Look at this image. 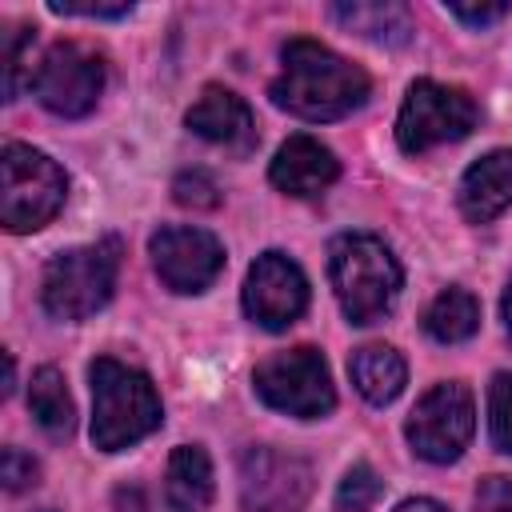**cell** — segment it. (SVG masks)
Segmentation results:
<instances>
[{"mask_svg":"<svg viewBox=\"0 0 512 512\" xmlns=\"http://www.w3.org/2000/svg\"><path fill=\"white\" fill-rule=\"evenodd\" d=\"M280 64L284 68L272 80V104L300 120H340L368 100V72L308 36L288 40Z\"/></svg>","mask_w":512,"mask_h":512,"instance_id":"obj_1","label":"cell"},{"mask_svg":"<svg viewBox=\"0 0 512 512\" xmlns=\"http://www.w3.org/2000/svg\"><path fill=\"white\" fill-rule=\"evenodd\" d=\"M92 380V444L100 452H120L160 428V396L140 368L112 356L88 364Z\"/></svg>","mask_w":512,"mask_h":512,"instance_id":"obj_2","label":"cell"},{"mask_svg":"<svg viewBox=\"0 0 512 512\" xmlns=\"http://www.w3.org/2000/svg\"><path fill=\"white\" fill-rule=\"evenodd\" d=\"M328 276L348 324H376L396 292H400V264L388 244L372 232H344L328 244Z\"/></svg>","mask_w":512,"mask_h":512,"instance_id":"obj_3","label":"cell"},{"mask_svg":"<svg viewBox=\"0 0 512 512\" xmlns=\"http://www.w3.org/2000/svg\"><path fill=\"white\" fill-rule=\"evenodd\" d=\"M116 272H120V240L116 236L68 248L44 268L40 300H44L48 316H56V320H84L112 300Z\"/></svg>","mask_w":512,"mask_h":512,"instance_id":"obj_4","label":"cell"},{"mask_svg":"<svg viewBox=\"0 0 512 512\" xmlns=\"http://www.w3.org/2000/svg\"><path fill=\"white\" fill-rule=\"evenodd\" d=\"M64 168L44 152L8 140L0 160V220L8 232H36L64 208Z\"/></svg>","mask_w":512,"mask_h":512,"instance_id":"obj_5","label":"cell"},{"mask_svg":"<svg viewBox=\"0 0 512 512\" xmlns=\"http://www.w3.org/2000/svg\"><path fill=\"white\" fill-rule=\"evenodd\" d=\"M252 388L268 408L300 416V420H316V416L332 412V404H336L328 364L312 344H300V348L260 360L252 372Z\"/></svg>","mask_w":512,"mask_h":512,"instance_id":"obj_6","label":"cell"},{"mask_svg":"<svg viewBox=\"0 0 512 512\" xmlns=\"http://www.w3.org/2000/svg\"><path fill=\"white\" fill-rule=\"evenodd\" d=\"M480 120L476 100L464 88H448L436 80H416L396 116V144L416 156L448 140H464Z\"/></svg>","mask_w":512,"mask_h":512,"instance_id":"obj_7","label":"cell"},{"mask_svg":"<svg viewBox=\"0 0 512 512\" xmlns=\"http://www.w3.org/2000/svg\"><path fill=\"white\" fill-rule=\"evenodd\" d=\"M472 428H476L472 392L460 380H444L420 396V404L412 408V416L404 424V436L420 460L452 464L468 448Z\"/></svg>","mask_w":512,"mask_h":512,"instance_id":"obj_8","label":"cell"},{"mask_svg":"<svg viewBox=\"0 0 512 512\" xmlns=\"http://www.w3.org/2000/svg\"><path fill=\"white\" fill-rule=\"evenodd\" d=\"M32 88L48 112L88 116L100 100V88H104V60L88 44L60 40L44 52V60L32 76Z\"/></svg>","mask_w":512,"mask_h":512,"instance_id":"obj_9","label":"cell"},{"mask_svg":"<svg viewBox=\"0 0 512 512\" xmlns=\"http://www.w3.org/2000/svg\"><path fill=\"white\" fill-rule=\"evenodd\" d=\"M240 496L248 512H304L312 496V468L300 456L248 448L240 456Z\"/></svg>","mask_w":512,"mask_h":512,"instance_id":"obj_10","label":"cell"},{"mask_svg":"<svg viewBox=\"0 0 512 512\" xmlns=\"http://www.w3.org/2000/svg\"><path fill=\"white\" fill-rule=\"evenodd\" d=\"M148 252H152L156 276L172 292H204L224 268V248L204 228L168 224L148 240Z\"/></svg>","mask_w":512,"mask_h":512,"instance_id":"obj_11","label":"cell"},{"mask_svg":"<svg viewBox=\"0 0 512 512\" xmlns=\"http://www.w3.org/2000/svg\"><path fill=\"white\" fill-rule=\"evenodd\" d=\"M304 308H308V280H304L300 264L288 260L284 252L256 256L252 268H248V280H244V312L260 328L280 332Z\"/></svg>","mask_w":512,"mask_h":512,"instance_id":"obj_12","label":"cell"},{"mask_svg":"<svg viewBox=\"0 0 512 512\" xmlns=\"http://www.w3.org/2000/svg\"><path fill=\"white\" fill-rule=\"evenodd\" d=\"M184 124H188L196 136H204V140H212V144H224V148H236V152H248V148L256 144L252 108H248L236 92L216 88V84L200 92V100L188 108Z\"/></svg>","mask_w":512,"mask_h":512,"instance_id":"obj_13","label":"cell"},{"mask_svg":"<svg viewBox=\"0 0 512 512\" xmlns=\"http://www.w3.org/2000/svg\"><path fill=\"white\" fill-rule=\"evenodd\" d=\"M272 184L288 196H316L340 176V160L312 136H288L268 168Z\"/></svg>","mask_w":512,"mask_h":512,"instance_id":"obj_14","label":"cell"},{"mask_svg":"<svg viewBox=\"0 0 512 512\" xmlns=\"http://www.w3.org/2000/svg\"><path fill=\"white\" fill-rule=\"evenodd\" d=\"M512 204V148H496L480 156L460 180V212L472 224L496 220Z\"/></svg>","mask_w":512,"mask_h":512,"instance_id":"obj_15","label":"cell"},{"mask_svg":"<svg viewBox=\"0 0 512 512\" xmlns=\"http://www.w3.org/2000/svg\"><path fill=\"white\" fill-rule=\"evenodd\" d=\"M348 376H352L356 392L368 404H392L404 392L408 368H404V356L396 348H388V344H364V348L352 352Z\"/></svg>","mask_w":512,"mask_h":512,"instance_id":"obj_16","label":"cell"},{"mask_svg":"<svg viewBox=\"0 0 512 512\" xmlns=\"http://www.w3.org/2000/svg\"><path fill=\"white\" fill-rule=\"evenodd\" d=\"M164 500L172 512H204L212 500V460L196 444H180L168 456Z\"/></svg>","mask_w":512,"mask_h":512,"instance_id":"obj_17","label":"cell"},{"mask_svg":"<svg viewBox=\"0 0 512 512\" xmlns=\"http://www.w3.org/2000/svg\"><path fill=\"white\" fill-rule=\"evenodd\" d=\"M336 24L348 32L372 40V44H404L412 36V12L396 0H352V4H332Z\"/></svg>","mask_w":512,"mask_h":512,"instance_id":"obj_18","label":"cell"},{"mask_svg":"<svg viewBox=\"0 0 512 512\" xmlns=\"http://www.w3.org/2000/svg\"><path fill=\"white\" fill-rule=\"evenodd\" d=\"M480 328V304L464 288H444L428 308H424V332L440 344H460Z\"/></svg>","mask_w":512,"mask_h":512,"instance_id":"obj_19","label":"cell"},{"mask_svg":"<svg viewBox=\"0 0 512 512\" xmlns=\"http://www.w3.org/2000/svg\"><path fill=\"white\" fill-rule=\"evenodd\" d=\"M28 408H32L36 424H40L48 436H68V432H72L76 412H72V396H68V388H64L60 368L44 364V368H36V372H32Z\"/></svg>","mask_w":512,"mask_h":512,"instance_id":"obj_20","label":"cell"},{"mask_svg":"<svg viewBox=\"0 0 512 512\" xmlns=\"http://www.w3.org/2000/svg\"><path fill=\"white\" fill-rule=\"evenodd\" d=\"M380 492H384V484L372 472V464H352L344 472V480H340L336 504H340V512H368L380 500Z\"/></svg>","mask_w":512,"mask_h":512,"instance_id":"obj_21","label":"cell"},{"mask_svg":"<svg viewBox=\"0 0 512 512\" xmlns=\"http://www.w3.org/2000/svg\"><path fill=\"white\" fill-rule=\"evenodd\" d=\"M488 432L500 452H512V372H496L488 388Z\"/></svg>","mask_w":512,"mask_h":512,"instance_id":"obj_22","label":"cell"},{"mask_svg":"<svg viewBox=\"0 0 512 512\" xmlns=\"http://www.w3.org/2000/svg\"><path fill=\"white\" fill-rule=\"evenodd\" d=\"M24 44H32L28 24H12L4 32V100H16L20 76H24Z\"/></svg>","mask_w":512,"mask_h":512,"instance_id":"obj_23","label":"cell"},{"mask_svg":"<svg viewBox=\"0 0 512 512\" xmlns=\"http://www.w3.org/2000/svg\"><path fill=\"white\" fill-rule=\"evenodd\" d=\"M172 196H176V204H184V208H216V204H220L216 180H212L208 172H180L176 184H172Z\"/></svg>","mask_w":512,"mask_h":512,"instance_id":"obj_24","label":"cell"},{"mask_svg":"<svg viewBox=\"0 0 512 512\" xmlns=\"http://www.w3.org/2000/svg\"><path fill=\"white\" fill-rule=\"evenodd\" d=\"M0 480H4L8 492H24V488H32L40 480V464L28 452H20V448H4V456H0Z\"/></svg>","mask_w":512,"mask_h":512,"instance_id":"obj_25","label":"cell"},{"mask_svg":"<svg viewBox=\"0 0 512 512\" xmlns=\"http://www.w3.org/2000/svg\"><path fill=\"white\" fill-rule=\"evenodd\" d=\"M476 512H512V480L484 476L476 488Z\"/></svg>","mask_w":512,"mask_h":512,"instance_id":"obj_26","label":"cell"},{"mask_svg":"<svg viewBox=\"0 0 512 512\" xmlns=\"http://www.w3.org/2000/svg\"><path fill=\"white\" fill-rule=\"evenodd\" d=\"M52 12H60V16H128L132 12V4L124 0V4H76V0H56L52 4Z\"/></svg>","mask_w":512,"mask_h":512,"instance_id":"obj_27","label":"cell"},{"mask_svg":"<svg viewBox=\"0 0 512 512\" xmlns=\"http://www.w3.org/2000/svg\"><path fill=\"white\" fill-rule=\"evenodd\" d=\"M448 12L456 16V20H464V24H492V20H500L504 12H508V4H448Z\"/></svg>","mask_w":512,"mask_h":512,"instance_id":"obj_28","label":"cell"},{"mask_svg":"<svg viewBox=\"0 0 512 512\" xmlns=\"http://www.w3.org/2000/svg\"><path fill=\"white\" fill-rule=\"evenodd\" d=\"M116 504H120L124 512H144V496H140V488H120V492H116Z\"/></svg>","mask_w":512,"mask_h":512,"instance_id":"obj_29","label":"cell"},{"mask_svg":"<svg viewBox=\"0 0 512 512\" xmlns=\"http://www.w3.org/2000/svg\"><path fill=\"white\" fill-rule=\"evenodd\" d=\"M396 512H444L436 500H404Z\"/></svg>","mask_w":512,"mask_h":512,"instance_id":"obj_30","label":"cell"},{"mask_svg":"<svg viewBox=\"0 0 512 512\" xmlns=\"http://www.w3.org/2000/svg\"><path fill=\"white\" fill-rule=\"evenodd\" d=\"M500 308H504V328H508V336H512V284L504 288V304H500Z\"/></svg>","mask_w":512,"mask_h":512,"instance_id":"obj_31","label":"cell"},{"mask_svg":"<svg viewBox=\"0 0 512 512\" xmlns=\"http://www.w3.org/2000/svg\"><path fill=\"white\" fill-rule=\"evenodd\" d=\"M12 384H16V364L12 356H4V392H12Z\"/></svg>","mask_w":512,"mask_h":512,"instance_id":"obj_32","label":"cell"}]
</instances>
